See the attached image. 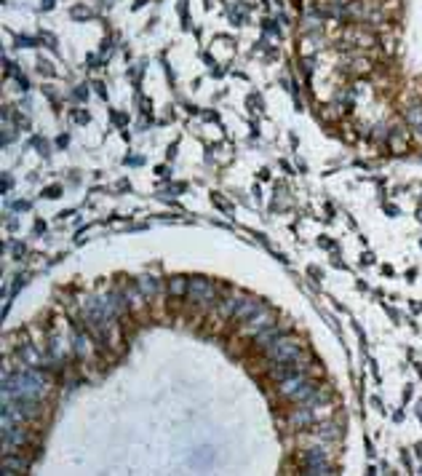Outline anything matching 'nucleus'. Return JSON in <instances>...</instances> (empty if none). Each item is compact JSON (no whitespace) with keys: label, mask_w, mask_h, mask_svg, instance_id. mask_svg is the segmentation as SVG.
Wrapping results in <instances>:
<instances>
[{"label":"nucleus","mask_w":422,"mask_h":476,"mask_svg":"<svg viewBox=\"0 0 422 476\" xmlns=\"http://www.w3.org/2000/svg\"><path fill=\"white\" fill-rule=\"evenodd\" d=\"M318 388H321V385H318L316 380H310L308 374H294V377L280 380L278 393H280V396H286V399H288V401H294V404H304L312 393L318 391Z\"/></svg>","instance_id":"obj_1"},{"label":"nucleus","mask_w":422,"mask_h":476,"mask_svg":"<svg viewBox=\"0 0 422 476\" xmlns=\"http://www.w3.org/2000/svg\"><path fill=\"white\" fill-rule=\"evenodd\" d=\"M268 353V358L272 364H280V361H294V358H300L302 356V345L296 342L294 337H288V334H284L278 342H272V345L264 350Z\"/></svg>","instance_id":"obj_2"},{"label":"nucleus","mask_w":422,"mask_h":476,"mask_svg":"<svg viewBox=\"0 0 422 476\" xmlns=\"http://www.w3.org/2000/svg\"><path fill=\"white\" fill-rule=\"evenodd\" d=\"M187 297H190V302H195V305H206V308L214 305L216 302L214 284L203 276H195V278H190V284H187Z\"/></svg>","instance_id":"obj_3"},{"label":"nucleus","mask_w":422,"mask_h":476,"mask_svg":"<svg viewBox=\"0 0 422 476\" xmlns=\"http://www.w3.org/2000/svg\"><path fill=\"white\" fill-rule=\"evenodd\" d=\"M302 471L304 473H334L329 465V457L321 447H310L302 455Z\"/></svg>","instance_id":"obj_4"},{"label":"nucleus","mask_w":422,"mask_h":476,"mask_svg":"<svg viewBox=\"0 0 422 476\" xmlns=\"http://www.w3.org/2000/svg\"><path fill=\"white\" fill-rule=\"evenodd\" d=\"M308 369H310V364L300 356V358H294V361H280V364H276V366H272V372H270V377L280 383V380L294 377V374H308Z\"/></svg>","instance_id":"obj_5"},{"label":"nucleus","mask_w":422,"mask_h":476,"mask_svg":"<svg viewBox=\"0 0 422 476\" xmlns=\"http://www.w3.org/2000/svg\"><path fill=\"white\" fill-rule=\"evenodd\" d=\"M272 318H276V313L264 308V310H260L256 316L248 318V321H244V332H246V334H254V337H256V334H260L262 329H268L270 324H276Z\"/></svg>","instance_id":"obj_6"},{"label":"nucleus","mask_w":422,"mask_h":476,"mask_svg":"<svg viewBox=\"0 0 422 476\" xmlns=\"http://www.w3.org/2000/svg\"><path fill=\"white\" fill-rule=\"evenodd\" d=\"M260 310H264V305L260 300H254V297H246V294H238V308H236V318H240V321H248L252 316H256Z\"/></svg>","instance_id":"obj_7"},{"label":"nucleus","mask_w":422,"mask_h":476,"mask_svg":"<svg viewBox=\"0 0 422 476\" xmlns=\"http://www.w3.org/2000/svg\"><path fill=\"white\" fill-rule=\"evenodd\" d=\"M284 334H286V326H276V324H270L268 329H262L260 334H256V342H254V345L260 348V350H268V348L272 345V342H278L280 337H284Z\"/></svg>","instance_id":"obj_8"},{"label":"nucleus","mask_w":422,"mask_h":476,"mask_svg":"<svg viewBox=\"0 0 422 476\" xmlns=\"http://www.w3.org/2000/svg\"><path fill=\"white\" fill-rule=\"evenodd\" d=\"M316 423V409H310V407H296L294 412H292V417H288V425L292 428H308V425H312Z\"/></svg>","instance_id":"obj_9"},{"label":"nucleus","mask_w":422,"mask_h":476,"mask_svg":"<svg viewBox=\"0 0 422 476\" xmlns=\"http://www.w3.org/2000/svg\"><path fill=\"white\" fill-rule=\"evenodd\" d=\"M104 302H107V308H110V313L118 318V316H123L126 313V308H128V300H126V292H110L104 297Z\"/></svg>","instance_id":"obj_10"},{"label":"nucleus","mask_w":422,"mask_h":476,"mask_svg":"<svg viewBox=\"0 0 422 476\" xmlns=\"http://www.w3.org/2000/svg\"><path fill=\"white\" fill-rule=\"evenodd\" d=\"M123 292H126L128 308H131V310H136V313H139V310L144 308V300H147V297H144V292L139 289L136 284H128V286H126V289H123Z\"/></svg>","instance_id":"obj_11"},{"label":"nucleus","mask_w":422,"mask_h":476,"mask_svg":"<svg viewBox=\"0 0 422 476\" xmlns=\"http://www.w3.org/2000/svg\"><path fill=\"white\" fill-rule=\"evenodd\" d=\"M27 460L14 457L11 452H3V473H24L27 471Z\"/></svg>","instance_id":"obj_12"},{"label":"nucleus","mask_w":422,"mask_h":476,"mask_svg":"<svg viewBox=\"0 0 422 476\" xmlns=\"http://www.w3.org/2000/svg\"><path fill=\"white\" fill-rule=\"evenodd\" d=\"M19 358L24 361L27 366H40V350H38L35 345H22V350H19Z\"/></svg>","instance_id":"obj_13"},{"label":"nucleus","mask_w":422,"mask_h":476,"mask_svg":"<svg viewBox=\"0 0 422 476\" xmlns=\"http://www.w3.org/2000/svg\"><path fill=\"white\" fill-rule=\"evenodd\" d=\"M136 286L144 292L147 300H152L155 294H158V281H155L152 276H139V278H136Z\"/></svg>","instance_id":"obj_14"},{"label":"nucleus","mask_w":422,"mask_h":476,"mask_svg":"<svg viewBox=\"0 0 422 476\" xmlns=\"http://www.w3.org/2000/svg\"><path fill=\"white\" fill-rule=\"evenodd\" d=\"M236 308H238V297H222L220 302H216V310H220L222 318L236 316Z\"/></svg>","instance_id":"obj_15"},{"label":"nucleus","mask_w":422,"mask_h":476,"mask_svg":"<svg viewBox=\"0 0 422 476\" xmlns=\"http://www.w3.org/2000/svg\"><path fill=\"white\" fill-rule=\"evenodd\" d=\"M406 121L414 126V131H422V105H409V110H406Z\"/></svg>","instance_id":"obj_16"},{"label":"nucleus","mask_w":422,"mask_h":476,"mask_svg":"<svg viewBox=\"0 0 422 476\" xmlns=\"http://www.w3.org/2000/svg\"><path fill=\"white\" fill-rule=\"evenodd\" d=\"M72 348H75V353H80V356H88V337H86L83 332H72Z\"/></svg>","instance_id":"obj_17"},{"label":"nucleus","mask_w":422,"mask_h":476,"mask_svg":"<svg viewBox=\"0 0 422 476\" xmlns=\"http://www.w3.org/2000/svg\"><path fill=\"white\" fill-rule=\"evenodd\" d=\"M318 436H321L324 441H337L340 431H337V425H334V423H324V425H318Z\"/></svg>","instance_id":"obj_18"},{"label":"nucleus","mask_w":422,"mask_h":476,"mask_svg":"<svg viewBox=\"0 0 422 476\" xmlns=\"http://www.w3.org/2000/svg\"><path fill=\"white\" fill-rule=\"evenodd\" d=\"M187 284H190V281H187L184 276H174L168 281V292L171 294H187Z\"/></svg>","instance_id":"obj_19"},{"label":"nucleus","mask_w":422,"mask_h":476,"mask_svg":"<svg viewBox=\"0 0 422 476\" xmlns=\"http://www.w3.org/2000/svg\"><path fill=\"white\" fill-rule=\"evenodd\" d=\"M70 17L72 19H91V11L86 9V6H72V9H70Z\"/></svg>","instance_id":"obj_20"},{"label":"nucleus","mask_w":422,"mask_h":476,"mask_svg":"<svg viewBox=\"0 0 422 476\" xmlns=\"http://www.w3.org/2000/svg\"><path fill=\"white\" fill-rule=\"evenodd\" d=\"M56 196H62V187H48L46 190V198H56Z\"/></svg>","instance_id":"obj_21"},{"label":"nucleus","mask_w":422,"mask_h":476,"mask_svg":"<svg viewBox=\"0 0 422 476\" xmlns=\"http://www.w3.org/2000/svg\"><path fill=\"white\" fill-rule=\"evenodd\" d=\"M16 43H19V46H35L32 38H24V35H16Z\"/></svg>","instance_id":"obj_22"},{"label":"nucleus","mask_w":422,"mask_h":476,"mask_svg":"<svg viewBox=\"0 0 422 476\" xmlns=\"http://www.w3.org/2000/svg\"><path fill=\"white\" fill-rule=\"evenodd\" d=\"M38 65H40V73H43V75H54V70L48 67V62H43V59H40Z\"/></svg>","instance_id":"obj_23"},{"label":"nucleus","mask_w":422,"mask_h":476,"mask_svg":"<svg viewBox=\"0 0 422 476\" xmlns=\"http://www.w3.org/2000/svg\"><path fill=\"white\" fill-rule=\"evenodd\" d=\"M94 86H96V94H99L102 99H104V97H107V89H104V83H94Z\"/></svg>","instance_id":"obj_24"},{"label":"nucleus","mask_w":422,"mask_h":476,"mask_svg":"<svg viewBox=\"0 0 422 476\" xmlns=\"http://www.w3.org/2000/svg\"><path fill=\"white\" fill-rule=\"evenodd\" d=\"M75 121H80V123H86V121H88V113H75Z\"/></svg>","instance_id":"obj_25"},{"label":"nucleus","mask_w":422,"mask_h":476,"mask_svg":"<svg viewBox=\"0 0 422 476\" xmlns=\"http://www.w3.org/2000/svg\"><path fill=\"white\" fill-rule=\"evenodd\" d=\"M14 209H16V212H24V209H30V204H27V201H19V204L14 206Z\"/></svg>","instance_id":"obj_26"},{"label":"nucleus","mask_w":422,"mask_h":476,"mask_svg":"<svg viewBox=\"0 0 422 476\" xmlns=\"http://www.w3.org/2000/svg\"><path fill=\"white\" fill-rule=\"evenodd\" d=\"M417 415H420V417H422V401H420V404H417Z\"/></svg>","instance_id":"obj_27"},{"label":"nucleus","mask_w":422,"mask_h":476,"mask_svg":"<svg viewBox=\"0 0 422 476\" xmlns=\"http://www.w3.org/2000/svg\"><path fill=\"white\" fill-rule=\"evenodd\" d=\"M420 460H422V457H420ZM420 473H422V463H420Z\"/></svg>","instance_id":"obj_28"}]
</instances>
